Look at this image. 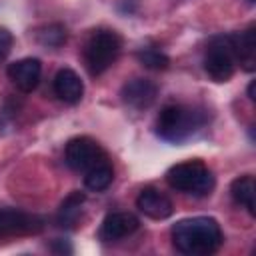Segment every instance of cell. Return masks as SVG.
Instances as JSON below:
<instances>
[{
    "mask_svg": "<svg viewBox=\"0 0 256 256\" xmlns=\"http://www.w3.org/2000/svg\"><path fill=\"white\" fill-rule=\"evenodd\" d=\"M84 174H86V176H84V184H86V188L92 190V192H102V190H106V188L112 184V180H114V168H112V164L108 162V158L96 162V164H94L92 168H88Z\"/></svg>",
    "mask_w": 256,
    "mask_h": 256,
    "instance_id": "15",
    "label": "cell"
},
{
    "mask_svg": "<svg viewBox=\"0 0 256 256\" xmlns=\"http://www.w3.org/2000/svg\"><path fill=\"white\" fill-rule=\"evenodd\" d=\"M136 206L144 216H148L152 220H164L174 212L172 200L166 194H162L160 190H156V188L140 190V194L136 198Z\"/></svg>",
    "mask_w": 256,
    "mask_h": 256,
    "instance_id": "10",
    "label": "cell"
},
{
    "mask_svg": "<svg viewBox=\"0 0 256 256\" xmlns=\"http://www.w3.org/2000/svg\"><path fill=\"white\" fill-rule=\"evenodd\" d=\"M12 44H14V36L8 28H0V62L6 60V56L10 54L12 50Z\"/></svg>",
    "mask_w": 256,
    "mask_h": 256,
    "instance_id": "19",
    "label": "cell"
},
{
    "mask_svg": "<svg viewBox=\"0 0 256 256\" xmlns=\"http://www.w3.org/2000/svg\"><path fill=\"white\" fill-rule=\"evenodd\" d=\"M254 90H256V82L252 80V82H250V86H248V96H250V100H256V94H254Z\"/></svg>",
    "mask_w": 256,
    "mask_h": 256,
    "instance_id": "21",
    "label": "cell"
},
{
    "mask_svg": "<svg viewBox=\"0 0 256 256\" xmlns=\"http://www.w3.org/2000/svg\"><path fill=\"white\" fill-rule=\"evenodd\" d=\"M166 182L174 190L194 196H206L214 190V176L202 160H186L172 166L166 172Z\"/></svg>",
    "mask_w": 256,
    "mask_h": 256,
    "instance_id": "3",
    "label": "cell"
},
{
    "mask_svg": "<svg viewBox=\"0 0 256 256\" xmlns=\"http://www.w3.org/2000/svg\"><path fill=\"white\" fill-rule=\"evenodd\" d=\"M36 40L42 46L56 48V46H60V44L66 42V30L60 24H48V26H44V28H40L36 32Z\"/></svg>",
    "mask_w": 256,
    "mask_h": 256,
    "instance_id": "17",
    "label": "cell"
},
{
    "mask_svg": "<svg viewBox=\"0 0 256 256\" xmlns=\"http://www.w3.org/2000/svg\"><path fill=\"white\" fill-rule=\"evenodd\" d=\"M248 2H254V0H248Z\"/></svg>",
    "mask_w": 256,
    "mask_h": 256,
    "instance_id": "22",
    "label": "cell"
},
{
    "mask_svg": "<svg viewBox=\"0 0 256 256\" xmlns=\"http://www.w3.org/2000/svg\"><path fill=\"white\" fill-rule=\"evenodd\" d=\"M104 158H106V154L100 148V144L88 136L72 138L64 150L66 164L76 172H86L88 168H92L96 162H100Z\"/></svg>",
    "mask_w": 256,
    "mask_h": 256,
    "instance_id": "7",
    "label": "cell"
},
{
    "mask_svg": "<svg viewBox=\"0 0 256 256\" xmlns=\"http://www.w3.org/2000/svg\"><path fill=\"white\" fill-rule=\"evenodd\" d=\"M138 228V218L130 212H110L100 226V240L116 242L120 238L130 236Z\"/></svg>",
    "mask_w": 256,
    "mask_h": 256,
    "instance_id": "11",
    "label": "cell"
},
{
    "mask_svg": "<svg viewBox=\"0 0 256 256\" xmlns=\"http://www.w3.org/2000/svg\"><path fill=\"white\" fill-rule=\"evenodd\" d=\"M230 196L238 206L246 208L250 216L256 214V182L250 174H244V176H238L236 180H232Z\"/></svg>",
    "mask_w": 256,
    "mask_h": 256,
    "instance_id": "14",
    "label": "cell"
},
{
    "mask_svg": "<svg viewBox=\"0 0 256 256\" xmlns=\"http://www.w3.org/2000/svg\"><path fill=\"white\" fill-rule=\"evenodd\" d=\"M86 196L82 192H72L64 198V202L60 204V210H58V224L64 226V228H74L76 222H78V216H80V210H82V204H84Z\"/></svg>",
    "mask_w": 256,
    "mask_h": 256,
    "instance_id": "16",
    "label": "cell"
},
{
    "mask_svg": "<svg viewBox=\"0 0 256 256\" xmlns=\"http://www.w3.org/2000/svg\"><path fill=\"white\" fill-rule=\"evenodd\" d=\"M172 244L188 256H208L222 244V230L214 218L196 216L184 218L172 226Z\"/></svg>",
    "mask_w": 256,
    "mask_h": 256,
    "instance_id": "1",
    "label": "cell"
},
{
    "mask_svg": "<svg viewBox=\"0 0 256 256\" xmlns=\"http://www.w3.org/2000/svg\"><path fill=\"white\" fill-rule=\"evenodd\" d=\"M40 74L42 64L38 58H22L8 66V78L22 92H32L40 82Z\"/></svg>",
    "mask_w": 256,
    "mask_h": 256,
    "instance_id": "8",
    "label": "cell"
},
{
    "mask_svg": "<svg viewBox=\"0 0 256 256\" xmlns=\"http://www.w3.org/2000/svg\"><path fill=\"white\" fill-rule=\"evenodd\" d=\"M44 228V222L36 214H28L16 208H0V240L32 236Z\"/></svg>",
    "mask_w": 256,
    "mask_h": 256,
    "instance_id": "6",
    "label": "cell"
},
{
    "mask_svg": "<svg viewBox=\"0 0 256 256\" xmlns=\"http://www.w3.org/2000/svg\"><path fill=\"white\" fill-rule=\"evenodd\" d=\"M156 94H158V86L152 80H146V78L128 80L122 86V92H120L122 102L132 106V108H136V110L148 108L156 100Z\"/></svg>",
    "mask_w": 256,
    "mask_h": 256,
    "instance_id": "9",
    "label": "cell"
},
{
    "mask_svg": "<svg viewBox=\"0 0 256 256\" xmlns=\"http://www.w3.org/2000/svg\"><path fill=\"white\" fill-rule=\"evenodd\" d=\"M232 44H234V54H236V64H242L244 70L252 72L256 66V34L254 26H250L244 32L230 34Z\"/></svg>",
    "mask_w": 256,
    "mask_h": 256,
    "instance_id": "13",
    "label": "cell"
},
{
    "mask_svg": "<svg viewBox=\"0 0 256 256\" xmlns=\"http://www.w3.org/2000/svg\"><path fill=\"white\" fill-rule=\"evenodd\" d=\"M138 60L146 68H150V70H166L168 64H170V58L164 52L156 50V48H144V50H140L138 52Z\"/></svg>",
    "mask_w": 256,
    "mask_h": 256,
    "instance_id": "18",
    "label": "cell"
},
{
    "mask_svg": "<svg viewBox=\"0 0 256 256\" xmlns=\"http://www.w3.org/2000/svg\"><path fill=\"white\" fill-rule=\"evenodd\" d=\"M122 40L114 30H96L84 44V64L90 74L98 76L106 72L118 58Z\"/></svg>",
    "mask_w": 256,
    "mask_h": 256,
    "instance_id": "4",
    "label": "cell"
},
{
    "mask_svg": "<svg viewBox=\"0 0 256 256\" xmlns=\"http://www.w3.org/2000/svg\"><path fill=\"white\" fill-rule=\"evenodd\" d=\"M206 124V112L196 106L168 104L160 110L156 120V132L162 140L180 144L196 134Z\"/></svg>",
    "mask_w": 256,
    "mask_h": 256,
    "instance_id": "2",
    "label": "cell"
},
{
    "mask_svg": "<svg viewBox=\"0 0 256 256\" xmlns=\"http://www.w3.org/2000/svg\"><path fill=\"white\" fill-rule=\"evenodd\" d=\"M52 252H58V254L68 252V254H70V252H72V248H70V246H68L64 240H56V242L52 244Z\"/></svg>",
    "mask_w": 256,
    "mask_h": 256,
    "instance_id": "20",
    "label": "cell"
},
{
    "mask_svg": "<svg viewBox=\"0 0 256 256\" xmlns=\"http://www.w3.org/2000/svg\"><path fill=\"white\" fill-rule=\"evenodd\" d=\"M204 70L214 82H226L236 70V54L232 36H216L210 40L204 54Z\"/></svg>",
    "mask_w": 256,
    "mask_h": 256,
    "instance_id": "5",
    "label": "cell"
},
{
    "mask_svg": "<svg viewBox=\"0 0 256 256\" xmlns=\"http://www.w3.org/2000/svg\"><path fill=\"white\" fill-rule=\"evenodd\" d=\"M54 94L66 104H76V102L82 100L84 84H82L80 76L74 70L60 68L54 76Z\"/></svg>",
    "mask_w": 256,
    "mask_h": 256,
    "instance_id": "12",
    "label": "cell"
}]
</instances>
